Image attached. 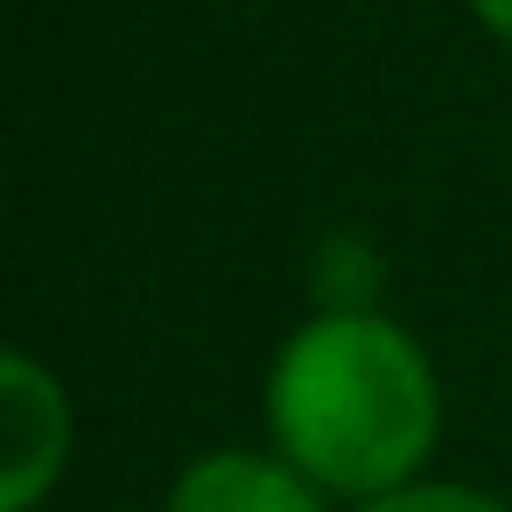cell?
<instances>
[{
	"label": "cell",
	"instance_id": "cell-1",
	"mask_svg": "<svg viewBox=\"0 0 512 512\" xmlns=\"http://www.w3.org/2000/svg\"><path fill=\"white\" fill-rule=\"evenodd\" d=\"M267 421L295 470H309L316 484L393 491L428 456L435 379L393 323L365 309H330L281 351Z\"/></svg>",
	"mask_w": 512,
	"mask_h": 512
},
{
	"label": "cell",
	"instance_id": "cell-4",
	"mask_svg": "<svg viewBox=\"0 0 512 512\" xmlns=\"http://www.w3.org/2000/svg\"><path fill=\"white\" fill-rule=\"evenodd\" d=\"M365 512H505V505H491L477 491H456V484H421V491H386Z\"/></svg>",
	"mask_w": 512,
	"mask_h": 512
},
{
	"label": "cell",
	"instance_id": "cell-3",
	"mask_svg": "<svg viewBox=\"0 0 512 512\" xmlns=\"http://www.w3.org/2000/svg\"><path fill=\"white\" fill-rule=\"evenodd\" d=\"M169 512H323V498L267 456H204L169 491Z\"/></svg>",
	"mask_w": 512,
	"mask_h": 512
},
{
	"label": "cell",
	"instance_id": "cell-2",
	"mask_svg": "<svg viewBox=\"0 0 512 512\" xmlns=\"http://www.w3.org/2000/svg\"><path fill=\"white\" fill-rule=\"evenodd\" d=\"M0 421H8V491H0V505L29 512L64 463V400L29 358L0 365Z\"/></svg>",
	"mask_w": 512,
	"mask_h": 512
},
{
	"label": "cell",
	"instance_id": "cell-5",
	"mask_svg": "<svg viewBox=\"0 0 512 512\" xmlns=\"http://www.w3.org/2000/svg\"><path fill=\"white\" fill-rule=\"evenodd\" d=\"M470 8L484 15V29H491V36H505V43H512V0H470Z\"/></svg>",
	"mask_w": 512,
	"mask_h": 512
}]
</instances>
